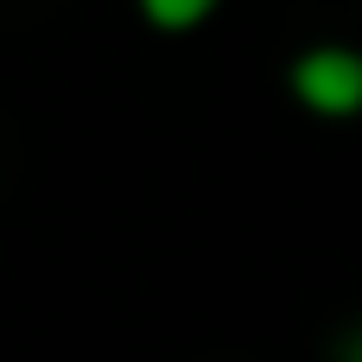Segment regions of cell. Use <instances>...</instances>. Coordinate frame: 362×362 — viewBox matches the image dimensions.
<instances>
[{
    "mask_svg": "<svg viewBox=\"0 0 362 362\" xmlns=\"http://www.w3.org/2000/svg\"><path fill=\"white\" fill-rule=\"evenodd\" d=\"M337 362H362V331H350V337L337 344Z\"/></svg>",
    "mask_w": 362,
    "mask_h": 362,
    "instance_id": "3",
    "label": "cell"
},
{
    "mask_svg": "<svg viewBox=\"0 0 362 362\" xmlns=\"http://www.w3.org/2000/svg\"><path fill=\"white\" fill-rule=\"evenodd\" d=\"M140 6H146V19H153V25L178 32V25H197V19H204L216 0H140Z\"/></svg>",
    "mask_w": 362,
    "mask_h": 362,
    "instance_id": "2",
    "label": "cell"
},
{
    "mask_svg": "<svg viewBox=\"0 0 362 362\" xmlns=\"http://www.w3.org/2000/svg\"><path fill=\"white\" fill-rule=\"evenodd\" d=\"M293 89H299V102L318 108V115H356L362 108V57L344 51V45H318V51L299 57Z\"/></svg>",
    "mask_w": 362,
    "mask_h": 362,
    "instance_id": "1",
    "label": "cell"
}]
</instances>
